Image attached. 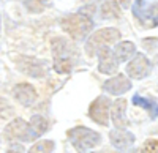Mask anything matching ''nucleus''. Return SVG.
I'll list each match as a JSON object with an SVG mask.
<instances>
[{
  "label": "nucleus",
  "mask_w": 158,
  "mask_h": 153,
  "mask_svg": "<svg viewBox=\"0 0 158 153\" xmlns=\"http://www.w3.org/2000/svg\"><path fill=\"white\" fill-rule=\"evenodd\" d=\"M60 25L73 40H84L87 33L92 30V27H94V21H92L89 14L74 13V14L65 16L60 21Z\"/></svg>",
  "instance_id": "f257e3e1"
},
{
  "label": "nucleus",
  "mask_w": 158,
  "mask_h": 153,
  "mask_svg": "<svg viewBox=\"0 0 158 153\" xmlns=\"http://www.w3.org/2000/svg\"><path fill=\"white\" fill-rule=\"evenodd\" d=\"M68 137H70L73 147L76 148V151H79V153H85L101 142V136L98 133H95L94 130L87 128V126L71 128L68 131Z\"/></svg>",
  "instance_id": "f03ea898"
},
{
  "label": "nucleus",
  "mask_w": 158,
  "mask_h": 153,
  "mask_svg": "<svg viewBox=\"0 0 158 153\" xmlns=\"http://www.w3.org/2000/svg\"><path fill=\"white\" fill-rule=\"evenodd\" d=\"M133 14L146 29H153L158 24V0H136Z\"/></svg>",
  "instance_id": "7ed1b4c3"
},
{
  "label": "nucleus",
  "mask_w": 158,
  "mask_h": 153,
  "mask_svg": "<svg viewBox=\"0 0 158 153\" xmlns=\"http://www.w3.org/2000/svg\"><path fill=\"white\" fill-rule=\"evenodd\" d=\"M118 40H120V32L117 29H112V27L101 29L90 36V40L85 44V50L89 52V55H94L101 47H109V44H112Z\"/></svg>",
  "instance_id": "20e7f679"
},
{
  "label": "nucleus",
  "mask_w": 158,
  "mask_h": 153,
  "mask_svg": "<svg viewBox=\"0 0 158 153\" xmlns=\"http://www.w3.org/2000/svg\"><path fill=\"white\" fill-rule=\"evenodd\" d=\"M5 137L8 141L15 142V141H22V142H32L38 137L33 131V128L30 126V123H27L22 119H15L13 122H10L5 128Z\"/></svg>",
  "instance_id": "39448f33"
},
{
  "label": "nucleus",
  "mask_w": 158,
  "mask_h": 153,
  "mask_svg": "<svg viewBox=\"0 0 158 153\" xmlns=\"http://www.w3.org/2000/svg\"><path fill=\"white\" fill-rule=\"evenodd\" d=\"M109 107L111 101L108 96H98L89 107V115L95 123L101 126H108L109 123Z\"/></svg>",
  "instance_id": "423d86ee"
},
{
  "label": "nucleus",
  "mask_w": 158,
  "mask_h": 153,
  "mask_svg": "<svg viewBox=\"0 0 158 153\" xmlns=\"http://www.w3.org/2000/svg\"><path fill=\"white\" fill-rule=\"evenodd\" d=\"M112 145L122 153H135V136L127 130H112L109 133Z\"/></svg>",
  "instance_id": "0eeeda50"
},
{
  "label": "nucleus",
  "mask_w": 158,
  "mask_h": 153,
  "mask_svg": "<svg viewBox=\"0 0 158 153\" xmlns=\"http://www.w3.org/2000/svg\"><path fill=\"white\" fill-rule=\"evenodd\" d=\"M127 73L130 74V78H133V79L146 78V76L150 73V62H149V58L144 54L138 52L133 57V60L127 65Z\"/></svg>",
  "instance_id": "6e6552de"
},
{
  "label": "nucleus",
  "mask_w": 158,
  "mask_h": 153,
  "mask_svg": "<svg viewBox=\"0 0 158 153\" xmlns=\"http://www.w3.org/2000/svg\"><path fill=\"white\" fill-rule=\"evenodd\" d=\"M18 68L22 73L32 76V78H43L46 74V62L38 58H30V57H19Z\"/></svg>",
  "instance_id": "1a4fd4ad"
},
{
  "label": "nucleus",
  "mask_w": 158,
  "mask_h": 153,
  "mask_svg": "<svg viewBox=\"0 0 158 153\" xmlns=\"http://www.w3.org/2000/svg\"><path fill=\"white\" fill-rule=\"evenodd\" d=\"M98 70L103 74H112L117 70V58L109 47H101L98 50Z\"/></svg>",
  "instance_id": "9d476101"
},
{
  "label": "nucleus",
  "mask_w": 158,
  "mask_h": 153,
  "mask_svg": "<svg viewBox=\"0 0 158 153\" xmlns=\"http://www.w3.org/2000/svg\"><path fill=\"white\" fill-rule=\"evenodd\" d=\"M13 95L15 98L19 101L22 106H30L33 104L38 95H36V90L27 82H22V84H18L15 88H13Z\"/></svg>",
  "instance_id": "9b49d317"
},
{
  "label": "nucleus",
  "mask_w": 158,
  "mask_h": 153,
  "mask_svg": "<svg viewBox=\"0 0 158 153\" xmlns=\"http://www.w3.org/2000/svg\"><path fill=\"white\" fill-rule=\"evenodd\" d=\"M103 88L106 90L108 93L111 95H120V93H125L131 88V82L127 76L123 74H117L114 78L108 79L106 82L103 84Z\"/></svg>",
  "instance_id": "f8f14e48"
},
{
  "label": "nucleus",
  "mask_w": 158,
  "mask_h": 153,
  "mask_svg": "<svg viewBox=\"0 0 158 153\" xmlns=\"http://www.w3.org/2000/svg\"><path fill=\"white\" fill-rule=\"evenodd\" d=\"M125 111H127V99H123V98L114 101L111 106V117H112V122L117 130H125L128 125Z\"/></svg>",
  "instance_id": "ddd939ff"
},
{
  "label": "nucleus",
  "mask_w": 158,
  "mask_h": 153,
  "mask_svg": "<svg viewBox=\"0 0 158 153\" xmlns=\"http://www.w3.org/2000/svg\"><path fill=\"white\" fill-rule=\"evenodd\" d=\"M133 104L135 106H139L142 109H146L149 112L150 119H156L158 117V103L153 101L152 98H146V96H141V95H135L133 96Z\"/></svg>",
  "instance_id": "4468645a"
},
{
  "label": "nucleus",
  "mask_w": 158,
  "mask_h": 153,
  "mask_svg": "<svg viewBox=\"0 0 158 153\" xmlns=\"http://www.w3.org/2000/svg\"><path fill=\"white\" fill-rule=\"evenodd\" d=\"M135 44L131 41H120L115 49H114V55L117 58V62H127L131 55L135 54Z\"/></svg>",
  "instance_id": "2eb2a0df"
},
{
  "label": "nucleus",
  "mask_w": 158,
  "mask_h": 153,
  "mask_svg": "<svg viewBox=\"0 0 158 153\" xmlns=\"http://www.w3.org/2000/svg\"><path fill=\"white\" fill-rule=\"evenodd\" d=\"M101 14L106 19H117L120 18V5L115 0H106L101 6Z\"/></svg>",
  "instance_id": "dca6fc26"
},
{
  "label": "nucleus",
  "mask_w": 158,
  "mask_h": 153,
  "mask_svg": "<svg viewBox=\"0 0 158 153\" xmlns=\"http://www.w3.org/2000/svg\"><path fill=\"white\" fill-rule=\"evenodd\" d=\"M30 126L33 128L35 134L40 137V136H41V134L48 130V122H46V119L41 117V115H33L32 120H30Z\"/></svg>",
  "instance_id": "f3484780"
},
{
  "label": "nucleus",
  "mask_w": 158,
  "mask_h": 153,
  "mask_svg": "<svg viewBox=\"0 0 158 153\" xmlns=\"http://www.w3.org/2000/svg\"><path fill=\"white\" fill-rule=\"evenodd\" d=\"M71 58L70 57H63V58H56L54 62V70L59 74H67L71 71Z\"/></svg>",
  "instance_id": "a211bd4d"
},
{
  "label": "nucleus",
  "mask_w": 158,
  "mask_h": 153,
  "mask_svg": "<svg viewBox=\"0 0 158 153\" xmlns=\"http://www.w3.org/2000/svg\"><path fill=\"white\" fill-rule=\"evenodd\" d=\"M54 150V142L52 141H40L33 147H30L29 153H52Z\"/></svg>",
  "instance_id": "6ab92c4d"
},
{
  "label": "nucleus",
  "mask_w": 158,
  "mask_h": 153,
  "mask_svg": "<svg viewBox=\"0 0 158 153\" xmlns=\"http://www.w3.org/2000/svg\"><path fill=\"white\" fill-rule=\"evenodd\" d=\"M142 153H158V141L149 139V141L142 145Z\"/></svg>",
  "instance_id": "aec40b11"
},
{
  "label": "nucleus",
  "mask_w": 158,
  "mask_h": 153,
  "mask_svg": "<svg viewBox=\"0 0 158 153\" xmlns=\"http://www.w3.org/2000/svg\"><path fill=\"white\" fill-rule=\"evenodd\" d=\"M6 153H24V147L19 144H11L10 148L6 150Z\"/></svg>",
  "instance_id": "412c9836"
},
{
  "label": "nucleus",
  "mask_w": 158,
  "mask_h": 153,
  "mask_svg": "<svg viewBox=\"0 0 158 153\" xmlns=\"http://www.w3.org/2000/svg\"><path fill=\"white\" fill-rule=\"evenodd\" d=\"M131 0H118V5H122V8H128Z\"/></svg>",
  "instance_id": "4be33fe9"
},
{
  "label": "nucleus",
  "mask_w": 158,
  "mask_h": 153,
  "mask_svg": "<svg viewBox=\"0 0 158 153\" xmlns=\"http://www.w3.org/2000/svg\"><path fill=\"white\" fill-rule=\"evenodd\" d=\"M103 153H117V151H108V150H104Z\"/></svg>",
  "instance_id": "5701e85b"
}]
</instances>
